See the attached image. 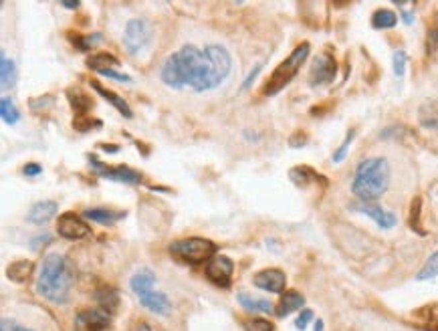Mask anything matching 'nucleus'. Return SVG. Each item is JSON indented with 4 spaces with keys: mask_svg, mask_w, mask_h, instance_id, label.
<instances>
[{
    "mask_svg": "<svg viewBox=\"0 0 438 331\" xmlns=\"http://www.w3.org/2000/svg\"><path fill=\"white\" fill-rule=\"evenodd\" d=\"M0 116H2V121L8 123V125H15L19 119H21V114L15 105V101L10 97H2L0 101Z\"/></svg>",
    "mask_w": 438,
    "mask_h": 331,
    "instance_id": "obj_28",
    "label": "nucleus"
},
{
    "mask_svg": "<svg viewBox=\"0 0 438 331\" xmlns=\"http://www.w3.org/2000/svg\"><path fill=\"white\" fill-rule=\"evenodd\" d=\"M132 331H158V330H154V328H150L148 323H139V325H136L134 330Z\"/></svg>",
    "mask_w": 438,
    "mask_h": 331,
    "instance_id": "obj_42",
    "label": "nucleus"
},
{
    "mask_svg": "<svg viewBox=\"0 0 438 331\" xmlns=\"http://www.w3.org/2000/svg\"><path fill=\"white\" fill-rule=\"evenodd\" d=\"M154 39V26L148 23L146 19H134L130 23L125 24V30H123V45H125V51L130 55H139L143 53L146 48L150 47Z\"/></svg>",
    "mask_w": 438,
    "mask_h": 331,
    "instance_id": "obj_6",
    "label": "nucleus"
},
{
    "mask_svg": "<svg viewBox=\"0 0 438 331\" xmlns=\"http://www.w3.org/2000/svg\"><path fill=\"white\" fill-rule=\"evenodd\" d=\"M307 57H309V43H301L269 77V83L265 85V95H275L283 87H287L293 81V77L299 73L301 65L305 63Z\"/></svg>",
    "mask_w": 438,
    "mask_h": 331,
    "instance_id": "obj_4",
    "label": "nucleus"
},
{
    "mask_svg": "<svg viewBox=\"0 0 438 331\" xmlns=\"http://www.w3.org/2000/svg\"><path fill=\"white\" fill-rule=\"evenodd\" d=\"M335 73H338V63L335 59L329 55V53H323L315 59L313 67H311V73H309V83L313 87H322V85H327L335 79Z\"/></svg>",
    "mask_w": 438,
    "mask_h": 331,
    "instance_id": "obj_8",
    "label": "nucleus"
},
{
    "mask_svg": "<svg viewBox=\"0 0 438 331\" xmlns=\"http://www.w3.org/2000/svg\"><path fill=\"white\" fill-rule=\"evenodd\" d=\"M53 242V237L51 235H41V237L35 238V242H30V247L37 251V249H41V247H46V244H51Z\"/></svg>",
    "mask_w": 438,
    "mask_h": 331,
    "instance_id": "obj_39",
    "label": "nucleus"
},
{
    "mask_svg": "<svg viewBox=\"0 0 438 331\" xmlns=\"http://www.w3.org/2000/svg\"><path fill=\"white\" fill-rule=\"evenodd\" d=\"M63 6H65V8H71V10H75V8H79V2H63Z\"/></svg>",
    "mask_w": 438,
    "mask_h": 331,
    "instance_id": "obj_44",
    "label": "nucleus"
},
{
    "mask_svg": "<svg viewBox=\"0 0 438 331\" xmlns=\"http://www.w3.org/2000/svg\"><path fill=\"white\" fill-rule=\"evenodd\" d=\"M83 216L93 220V222H99V224H114L117 220L125 218V213L114 211V208H89V211L83 213Z\"/></svg>",
    "mask_w": 438,
    "mask_h": 331,
    "instance_id": "obj_20",
    "label": "nucleus"
},
{
    "mask_svg": "<svg viewBox=\"0 0 438 331\" xmlns=\"http://www.w3.org/2000/svg\"><path fill=\"white\" fill-rule=\"evenodd\" d=\"M43 172V168L39 164H26L23 168V174L24 176H28V178H35V176H39Z\"/></svg>",
    "mask_w": 438,
    "mask_h": 331,
    "instance_id": "obj_38",
    "label": "nucleus"
},
{
    "mask_svg": "<svg viewBox=\"0 0 438 331\" xmlns=\"http://www.w3.org/2000/svg\"><path fill=\"white\" fill-rule=\"evenodd\" d=\"M0 83H2V89H10L15 87L17 83V69H15V63L12 59H8L6 55L0 57Z\"/></svg>",
    "mask_w": 438,
    "mask_h": 331,
    "instance_id": "obj_22",
    "label": "nucleus"
},
{
    "mask_svg": "<svg viewBox=\"0 0 438 331\" xmlns=\"http://www.w3.org/2000/svg\"><path fill=\"white\" fill-rule=\"evenodd\" d=\"M253 283L269 293H283L285 285H287V277L281 269H265L261 273H256Z\"/></svg>",
    "mask_w": 438,
    "mask_h": 331,
    "instance_id": "obj_12",
    "label": "nucleus"
},
{
    "mask_svg": "<svg viewBox=\"0 0 438 331\" xmlns=\"http://www.w3.org/2000/svg\"><path fill=\"white\" fill-rule=\"evenodd\" d=\"M33 273V262L30 260H17L8 267V279L15 283H23Z\"/></svg>",
    "mask_w": 438,
    "mask_h": 331,
    "instance_id": "obj_25",
    "label": "nucleus"
},
{
    "mask_svg": "<svg viewBox=\"0 0 438 331\" xmlns=\"http://www.w3.org/2000/svg\"><path fill=\"white\" fill-rule=\"evenodd\" d=\"M138 299L139 303L148 309V311L158 313V315H168V313H170V307H172L170 299H168L164 293H160V291H150V293L141 295Z\"/></svg>",
    "mask_w": 438,
    "mask_h": 331,
    "instance_id": "obj_15",
    "label": "nucleus"
},
{
    "mask_svg": "<svg viewBox=\"0 0 438 331\" xmlns=\"http://www.w3.org/2000/svg\"><path fill=\"white\" fill-rule=\"evenodd\" d=\"M101 150H103V152H112V154H116L117 152L116 145H105V143H101Z\"/></svg>",
    "mask_w": 438,
    "mask_h": 331,
    "instance_id": "obj_43",
    "label": "nucleus"
},
{
    "mask_svg": "<svg viewBox=\"0 0 438 331\" xmlns=\"http://www.w3.org/2000/svg\"><path fill=\"white\" fill-rule=\"evenodd\" d=\"M238 299V305L245 309V311H251V313H271L273 311V303L267 301V299H261V297H253L249 293H238L236 295Z\"/></svg>",
    "mask_w": 438,
    "mask_h": 331,
    "instance_id": "obj_18",
    "label": "nucleus"
},
{
    "mask_svg": "<svg viewBox=\"0 0 438 331\" xmlns=\"http://www.w3.org/2000/svg\"><path fill=\"white\" fill-rule=\"evenodd\" d=\"M99 75H103V77H110V79H114V81H119V83H132L134 79L130 77V75H123V73H117L114 69H103V71H99Z\"/></svg>",
    "mask_w": 438,
    "mask_h": 331,
    "instance_id": "obj_36",
    "label": "nucleus"
},
{
    "mask_svg": "<svg viewBox=\"0 0 438 331\" xmlns=\"http://www.w3.org/2000/svg\"><path fill=\"white\" fill-rule=\"evenodd\" d=\"M420 198H416L414 202H412V211H410V226L418 231V233H424L422 229H420Z\"/></svg>",
    "mask_w": 438,
    "mask_h": 331,
    "instance_id": "obj_34",
    "label": "nucleus"
},
{
    "mask_svg": "<svg viewBox=\"0 0 438 331\" xmlns=\"http://www.w3.org/2000/svg\"><path fill=\"white\" fill-rule=\"evenodd\" d=\"M303 303H305V299H303V295L297 293V291H285L283 295H281V301H279L277 305V317H287V315H291L293 311H297V309L303 307Z\"/></svg>",
    "mask_w": 438,
    "mask_h": 331,
    "instance_id": "obj_17",
    "label": "nucleus"
},
{
    "mask_svg": "<svg viewBox=\"0 0 438 331\" xmlns=\"http://www.w3.org/2000/svg\"><path fill=\"white\" fill-rule=\"evenodd\" d=\"M353 138H356V129H349L346 134V140L342 142V145L335 150V154H333V162L338 164V162H342L344 158H346V154H347V150H349V145H351V142H353Z\"/></svg>",
    "mask_w": 438,
    "mask_h": 331,
    "instance_id": "obj_31",
    "label": "nucleus"
},
{
    "mask_svg": "<svg viewBox=\"0 0 438 331\" xmlns=\"http://www.w3.org/2000/svg\"><path fill=\"white\" fill-rule=\"evenodd\" d=\"M103 37L99 35V33H95V35H87V37H75L73 39V43L77 45V48H81V51H89V48L95 45V43H99Z\"/></svg>",
    "mask_w": 438,
    "mask_h": 331,
    "instance_id": "obj_32",
    "label": "nucleus"
},
{
    "mask_svg": "<svg viewBox=\"0 0 438 331\" xmlns=\"http://www.w3.org/2000/svg\"><path fill=\"white\" fill-rule=\"evenodd\" d=\"M110 315L112 313L101 307L81 311L75 319V328L79 331H105L110 328Z\"/></svg>",
    "mask_w": 438,
    "mask_h": 331,
    "instance_id": "obj_10",
    "label": "nucleus"
},
{
    "mask_svg": "<svg viewBox=\"0 0 438 331\" xmlns=\"http://www.w3.org/2000/svg\"><path fill=\"white\" fill-rule=\"evenodd\" d=\"M438 277V251L435 255H430V259L424 262V267L420 269V273L416 275L418 281H428V279H437Z\"/></svg>",
    "mask_w": 438,
    "mask_h": 331,
    "instance_id": "obj_29",
    "label": "nucleus"
},
{
    "mask_svg": "<svg viewBox=\"0 0 438 331\" xmlns=\"http://www.w3.org/2000/svg\"><path fill=\"white\" fill-rule=\"evenodd\" d=\"M89 166L105 180H114V182H121V184H139L141 182V174L128 166H107L99 162L97 156H89Z\"/></svg>",
    "mask_w": 438,
    "mask_h": 331,
    "instance_id": "obj_7",
    "label": "nucleus"
},
{
    "mask_svg": "<svg viewBox=\"0 0 438 331\" xmlns=\"http://www.w3.org/2000/svg\"><path fill=\"white\" fill-rule=\"evenodd\" d=\"M91 87H93V89H95V91H97V93L101 95V97H103L105 101H110V103H112V105L116 107V109H117V111H119V114H121V116H125V118H132V116H134V114H132V107L128 105V101H125L123 97H119V95L114 93V91H110V89H103V87H101V85H99L97 81H93Z\"/></svg>",
    "mask_w": 438,
    "mask_h": 331,
    "instance_id": "obj_19",
    "label": "nucleus"
},
{
    "mask_svg": "<svg viewBox=\"0 0 438 331\" xmlns=\"http://www.w3.org/2000/svg\"><path fill=\"white\" fill-rule=\"evenodd\" d=\"M398 24V17L394 15L392 10H376L374 17H371V26L378 28V30H384V28H394Z\"/></svg>",
    "mask_w": 438,
    "mask_h": 331,
    "instance_id": "obj_26",
    "label": "nucleus"
},
{
    "mask_svg": "<svg viewBox=\"0 0 438 331\" xmlns=\"http://www.w3.org/2000/svg\"><path fill=\"white\" fill-rule=\"evenodd\" d=\"M57 211H59V206L55 200H43V202L33 204V208L26 214V220L33 224H45L57 214Z\"/></svg>",
    "mask_w": 438,
    "mask_h": 331,
    "instance_id": "obj_14",
    "label": "nucleus"
},
{
    "mask_svg": "<svg viewBox=\"0 0 438 331\" xmlns=\"http://www.w3.org/2000/svg\"><path fill=\"white\" fill-rule=\"evenodd\" d=\"M406 63H408V55H406L404 51H396V53H394V73H396L398 77H404Z\"/></svg>",
    "mask_w": 438,
    "mask_h": 331,
    "instance_id": "obj_33",
    "label": "nucleus"
},
{
    "mask_svg": "<svg viewBox=\"0 0 438 331\" xmlns=\"http://www.w3.org/2000/svg\"><path fill=\"white\" fill-rule=\"evenodd\" d=\"M119 61L114 55H107V53H97V55H91L87 59V67L93 69V71H103V69H112V67H117Z\"/></svg>",
    "mask_w": 438,
    "mask_h": 331,
    "instance_id": "obj_24",
    "label": "nucleus"
},
{
    "mask_svg": "<svg viewBox=\"0 0 438 331\" xmlns=\"http://www.w3.org/2000/svg\"><path fill=\"white\" fill-rule=\"evenodd\" d=\"M351 211L369 216L371 220H376V224H378L380 229H392L394 224H396V214L388 213V211H384V208H380V206H376V204H369V202L353 204Z\"/></svg>",
    "mask_w": 438,
    "mask_h": 331,
    "instance_id": "obj_13",
    "label": "nucleus"
},
{
    "mask_svg": "<svg viewBox=\"0 0 438 331\" xmlns=\"http://www.w3.org/2000/svg\"><path fill=\"white\" fill-rule=\"evenodd\" d=\"M154 285H156V275H154L150 269H141V271H138V273L132 277V281H130V287H132V291H134L136 297H141V295L154 291Z\"/></svg>",
    "mask_w": 438,
    "mask_h": 331,
    "instance_id": "obj_16",
    "label": "nucleus"
},
{
    "mask_svg": "<svg viewBox=\"0 0 438 331\" xmlns=\"http://www.w3.org/2000/svg\"><path fill=\"white\" fill-rule=\"evenodd\" d=\"M73 281H75V273L71 271L69 260L63 255L51 253V255H46L41 265V273L37 279V291H39V295H43L53 303H67Z\"/></svg>",
    "mask_w": 438,
    "mask_h": 331,
    "instance_id": "obj_2",
    "label": "nucleus"
},
{
    "mask_svg": "<svg viewBox=\"0 0 438 331\" xmlns=\"http://www.w3.org/2000/svg\"><path fill=\"white\" fill-rule=\"evenodd\" d=\"M0 331H30L23 328V325H19V323H15V321H10V319H2L0 321Z\"/></svg>",
    "mask_w": 438,
    "mask_h": 331,
    "instance_id": "obj_37",
    "label": "nucleus"
},
{
    "mask_svg": "<svg viewBox=\"0 0 438 331\" xmlns=\"http://www.w3.org/2000/svg\"><path fill=\"white\" fill-rule=\"evenodd\" d=\"M245 331H275L273 323L267 321V319H261V317H254V319H247L243 323Z\"/></svg>",
    "mask_w": 438,
    "mask_h": 331,
    "instance_id": "obj_30",
    "label": "nucleus"
},
{
    "mask_svg": "<svg viewBox=\"0 0 438 331\" xmlns=\"http://www.w3.org/2000/svg\"><path fill=\"white\" fill-rule=\"evenodd\" d=\"M289 176H291V180H293L299 188H307L311 182H319V180H322V176H319L317 172H313L311 168H307V166H297V168H293V170L289 172Z\"/></svg>",
    "mask_w": 438,
    "mask_h": 331,
    "instance_id": "obj_21",
    "label": "nucleus"
},
{
    "mask_svg": "<svg viewBox=\"0 0 438 331\" xmlns=\"http://www.w3.org/2000/svg\"><path fill=\"white\" fill-rule=\"evenodd\" d=\"M57 233L67 240H79V238H85L91 235V229L73 213H65L59 216V222H57Z\"/></svg>",
    "mask_w": 438,
    "mask_h": 331,
    "instance_id": "obj_9",
    "label": "nucleus"
},
{
    "mask_svg": "<svg viewBox=\"0 0 438 331\" xmlns=\"http://www.w3.org/2000/svg\"><path fill=\"white\" fill-rule=\"evenodd\" d=\"M311 319H313V311H311V309H303L301 315L297 317V321H295V328L301 331L307 330V325L311 323Z\"/></svg>",
    "mask_w": 438,
    "mask_h": 331,
    "instance_id": "obj_35",
    "label": "nucleus"
},
{
    "mask_svg": "<svg viewBox=\"0 0 438 331\" xmlns=\"http://www.w3.org/2000/svg\"><path fill=\"white\" fill-rule=\"evenodd\" d=\"M232 269H234L232 260L229 257H225V255H218V257H212L208 260L207 277L214 285H218V287H229L231 285Z\"/></svg>",
    "mask_w": 438,
    "mask_h": 331,
    "instance_id": "obj_11",
    "label": "nucleus"
},
{
    "mask_svg": "<svg viewBox=\"0 0 438 331\" xmlns=\"http://www.w3.org/2000/svg\"><path fill=\"white\" fill-rule=\"evenodd\" d=\"M437 41H438V28H432L430 35H428V53H435L437 48Z\"/></svg>",
    "mask_w": 438,
    "mask_h": 331,
    "instance_id": "obj_40",
    "label": "nucleus"
},
{
    "mask_svg": "<svg viewBox=\"0 0 438 331\" xmlns=\"http://www.w3.org/2000/svg\"><path fill=\"white\" fill-rule=\"evenodd\" d=\"M168 251L174 257L186 260L190 265H198V262H204V260L212 259V255L216 253V244L212 240H208V238L190 237L174 240L168 247Z\"/></svg>",
    "mask_w": 438,
    "mask_h": 331,
    "instance_id": "obj_5",
    "label": "nucleus"
},
{
    "mask_svg": "<svg viewBox=\"0 0 438 331\" xmlns=\"http://www.w3.org/2000/svg\"><path fill=\"white\" fill-rule=\"evenodd\" d=\"M67 97H69L73 109H75L79 116H85V114H87V109H91V105H93L91 99H89L85 93H81L79 89H69V91H67Z\"/></svg>",
    "mask_w": 438,
    "mask_h": 331,
    "instance_id": "obj_27",
    "label": "nucleus"
},
{
    "mask_svg": "<svg viewBox=\"0 0 438 331\" xmlns=\"http://www.w3.org/2000/svg\"><path fill=\"white\" fill-rule=\"evenodd\" d=\"M432 331H438V325H437V328H435V330H432Z\"/></svg>",
    "mask_w": 438,
    "mask_h": 331,
    "instance_id": "obj_47",
    "label": "nucleus"
},
{
    "mask_svg": "<svg viewBox=\"0 0 438 331\" xmlns=\"http://www.w3.org/2000/svg\"><path fill=\"white\" fill-rule=\"evenodd\" d=\"M261 69H263V65H261V63H259V65H256V67H254L253 71L249 73V77H247V79H245V83H243V89H247V87H249V85H251V81H253L254 77H256V75H259V71H261Z\"/></svg>",
    "mask_w": 438,
    "mask_h": 331,
    "instance_id": "obj_41",
    "label": "nucleus"
},
{
    "mask_svg": "<svg viewBox=\"0 0 438 331\" xmlns=\"http://www.w3.org/2000/svg\"><path fill=\"white\" fill-rule=\"evenodd\" d=\"M388 184H390L388 160L386 158H369L358 166L351 192L362 202H371V200H378L388 190Z\"/></svg>",
    "mask_w": 438,
    "mask_h": 331,
    "instance_id": "obj_3",
    "label": "nucleus"
},
{
    "mask_svg": "<svg viewBox=\"0 0 438 331\" xmlns=\"http://www.w3.org/2000/svg\"><path fill=\"white\" fill-rule=\"evenodd\" d=\"M231 67V55L220 45H208L204 48L184 45L164 61L160 77L172 89L192 87L202 93L216 89L229 77Z\"/></svg>",
    "mask_w": 438,
    "mask_h": 331,
    "instance_id": "obj_1",
    "label": "nucleus"
},
{
    "mask_svg": "<svg viewBox=\"0 0 438 331\" xmlns=\"http://www.w3.org/2000/svg\"><path fill=\"white\" fill-rule=\"evenodd\" d=\"M402 17H404V21L410 24L414 19H412V12H402Z\"/></svg>",
    "mask_w": 438,
    "mask_h": 331,
    "instance_id": "obj_45",
    "label": "nucleus"
},
{
    "mask_svg": "<svg viewBox=\"0 0 438 331\" xmlns=\"http://www.w3.org/2000/svg\"><path fill=\"white\" fill-rule=\"evenodd\" d=\"M95 299H97L99 307L105 309L107 313H114L117 307V303H119L117 291L116 289H112V287H103V289H99V291H97V295H95Z\"/></svg>",
    "mask_w": 438,
    "mask_h": 331,
    "instance_id": "obj_23",
    "label": "nucleus"
},
{
    "mask_svg": "<svg viewBox=\"0 0 438 331\" xmlns=\"http://www.w3.org/2000/svg\"><path fill=\"white\" fill-rule=\"evenodd\" d=\"M315 331H323V321H322V319H317V321H315Z\"/></svg>",
    "mask_w": 438,
    "mask_h": 331,
    "instance_id": "obj_46",
    "label": "nucleus"
}]
</instances>
